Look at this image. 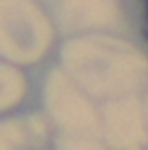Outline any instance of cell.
Returning a JSON list of instances; mask_svg holds the SVG:
<instances>
[{
    "mask_svg": "<svg viewBox=\"0 0 148 150\" xmlns=\"http://www.w3.org/2000/svg\"><path fill=\"white\" fill-rule=\"evenodd\" d=\"M137 15H140V30L148 43V0H137Z\"/></svg>",
    "mask_w": 148,
    "mask_h": 150,
    "instance_id": "6da1fadb",
    "label": "cell"
}]
</instances>
